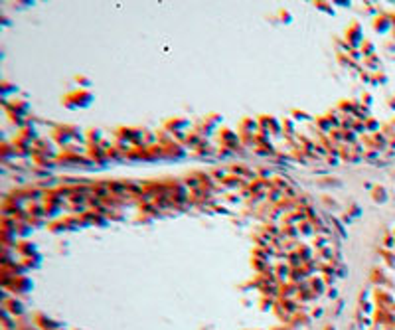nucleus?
Wrapping results in <instances>:
<instances>
[{
    "label": "nucleus",
    "instance_id": "nucleus-1",
    "mask_svg": "<svg viewBox=\"0 0 395 330\" xmlns=\"http://www.w3.org/2000/svg\"><path fill=\"white\" fill-rule=\"evenodd\" d=\"M73 99H75V105H89L91 103V99H93V95L91 93H87V91H81V93H75V95H71Z\"/></svg>",
    "mask_w": 395,
    "mask_h": 330
},
{
    "label": "nucleus",
    "instance_id": "nucleus-2",
    "mask_svg": "<svg viewBox=\"0 0 395 330\" xmlns=\"http://www.w3.org/2000/svg\"><path fill=\"white\" fill-rule=\"evenodd\" d=\"M186 142L190 144V147H196V144L200 142V137H198V134H192V137H188V138H186Z\"/></svg>",
    "mask_w": 395,
    "mask_h": 330
},
{
    "label": "nucleus",
    "instance_id": "nucleus-3",
    "mask_svg": "<svg viewBox=\"0 0 395 330\" xmlns=\"http://www.w3.org/2000/svg\"><path fill=\"white\" fill-rule=\"evenodd\" d=\"M293 115H294V119H300V121H306V119H310L304 111H293Z\"/></svg>",
    "mask_w": 395,
    "mask_h": 330
},
{
    "label": "nucleus",
    "instance_id": "nucleus-4",
    "mask_svg": "<svg viewBox=\"0 0 395 330\" xmlns=\"http://www.w3.org/2000/svg\"><path fill=\"white\" fill-rule=\"evenodd\" d=\"M298 233H312L310 224H302V225H298Z\"/></svg>",
    "mask_w": 395,
    "mask_h": 330
},
{
    "label": "nucleus",
    "instance_id": "nucleus-5",
    "mask_svg": "<svg viewBox=\"0 0 395 330\" xmlns=\"http://www.w3.org/2000/svg\"><path fill=\"white\" fill-rule=\"evenodd\" d=\"M373 198H375V200H383V190H381V188L373 192Z\"/></svg>",
    "mask_w": 395,
    "mask_h": 330
}]
</instances>
